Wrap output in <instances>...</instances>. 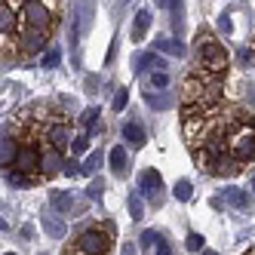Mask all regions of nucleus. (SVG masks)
Here are the masks:
<instances>
[{"label": "nucleus", "instance_id": "obj_1", "mask_svg": "<svg viewBox=\"0 0 255 255\" xmlns=\"http://www.w3.org/2000/svg\"><path fill=\"white\" fill-rule=\"evenodd\" d=\"M194 56L200 62V68H206L209 74H222L228 68V49L218 43V37L212 31H200L194 40Z\"/></svg>", "mask_w": 255, "mask_h": 255}, {"label": "nucleus", "instance_id": "obj_2", "mask_svg": "<svg viewBox=\"0 0 255 255\" xmlns=\"http://www.w3.org/2000/svg\"><path fill=\"white\" fill-rule=\"evenodd\" d=\"M228 151L234 160L240 163H252L255 160V126L243 123L240 132H234V138H228Z\"/></svg>", "mask_w": 255, "mask_h": 255}, {"label": "nucleus", "instance_id": "obj_3", "mask_svg": "<svg viewBox=\"0 0 255 255\" xmlns=\"http://www.w3.org/2000/svg\"><path fill=\"white\" fill-rule=\"evenodd\" d=\"M22 15H25V25L28 28H37V31H49V25H52V6H49V0H28Z\"/></svg>", "mask_w": 255, "mask_h": 255}, {"label": "nucleus", "instance_id": "obj_4", "mask_svg": "<svg viewBox=\"0 0 255 255\" xmlns=\"http://www.w3.org/2000/svg\"><path fill=\"white\" fill-rule=\"evenodd\" d=\"M77 249L86 255H105L111 249V234L108 231H83L77 240Z\"/></svg>", "mask_w": 255, "mask_h": 255}, {"label": "nucleus", "instance_id": "obj_5", "mask_svg": "<svg viewBox=\"0 0 255 255\" xmlns=\"http://www.w3.org/2000/svg\"><path fill=\"white\" fill-rule=\"evenodd\" d=\"M19 172H25V175H34L40 169V148H34V144H22L19 148V157H15V163H12Z\"/></svg>", "mask_w": 255, "mask_h": 255}, {"label": "nucleus", "instance_id": "obj_6", "mask_svg": "<svg viewBox=\"0 0 255 255\" xmlns=\"http://www.w3.org/2000/svg\"><path fill=\"white\" fill-rule=\"evenodd\" d=\"M141 191L148 194L151 203L160 206V200H163V178H160L157 169H144V172H141Z\"/></svg>", "mask_w": 255, "mask_h": 255}, {"label": "nucleus", "instance_id": "obj_7", "mask_svg": "<svg viewBox=\"0 0 255 255\" xmlns=\"http://www.w3.org/2000/svg\"><path fill=\"white\" fill-rule=\"evenodd\" d=\"M240 166H243V163H240V160H234L231 151H228V154L215 157V160L209 163V172H212V175H222V178H231V175L240 172Z\"/></svg>", "mask_w": 255, "mask_h": 255}, {"label": "nucleus", "instance_id": "obj_8", "mask_svg": "<svg viewBox=\"0 0 255 255\" xmlns=\"http://www.w3.org/2000/svg\"><path fill=\"white\" fill-rule=\"evenodd\" d=\"M68 138H71V129H68V123H62V120H52L49 126H46V144L49 148H65L68 144Z\"/></svg>", "mask_w": 255, "mask_h": 255}, {"label": "nucleus", "instance_id": "obj_9", "mask_svg": "<svg viewBox=\"0 0 255 255\" xmlns=\"http://www.w3.org/2000/svg\"><path fill=\"white\" fill-rule=\"evenodd\" d=\"M65 166V163H62V151L59 148H49V144H46V151H40V175H56L59 169Z\"/></svg>", "mask_w": 255, "mask_h": 255}, {"label": "nucleus", "instance_id": "obj_10", "mask_svg": "<svg viewBox=\"0 0 255 255\" xmlns=\"http://www.w3.org/2000/svg\"><path fill=\"white\" fill-rule=\"evenodd\" d=\"M46 37H49V31H37V28H28L25 31V37H22V49L31 52V56H37V52L46 49Z\"/></svg>", "mask_w": 255, "mask_h": 255}, {"label": "nucleus", "instance_id": "obj_11", "mask_svg": "<svg viewBox=\"0 0 255 255\" xmlns=\"http://www.w3.org/2000/svg\"><path fill=\"white\" fill-rule=\"evenodd\" d=\"M123 138L129 141L132 148H141V144L148 141V132H144V126H141L138 120H129V123L123 126Z\"/></svg>", "mask_w": 255, "mask_h": 255}, {"label": "nucleus", "instance_id": "obj_12", "mask_svg": "<svg viewBox=\"0 0 255 255\" xmlns=\"http://www.w3.org/2000/svg\"><path fill=\"white\" fill-rule=\"evenodd\" d=\"M154 49H163L166 56H175V59H181V56L188 52V49H185V43H181V40H175V37H157Z\"/></svg>", "mask_w": 255, "mask_h": 255}, {"label": "nucleus", "instance_id": "obj_13", "mask_svg": "<svg viewBox=\"0 0 255 255\" xmlns=\"http://www.w3.org/2000/svg\"><path fill=\"white\" fill-rule=\"evenodd\" d=\"M19 157V144L15 138H0V166H12Z\"/></svg>", "mask_w": 255, "mask_h": 255}, {"label": "nucleus", "instance_id": "obj_14", "mask_svg": "<svg viewBox=\"0 0 255 255\" xmlns=\"http://www.w3.org/2000/svg\"><path fill=\"white\" fill-rule=\"evenodd\" d=\"M108 160H111V169L120 175V172L126 169V163H129V154H126V148H123V144H117V148H111Z\"/></svg>", "mask_w": 255, "mask_h": 255}, {"label": "nucleus", "instance_id": "obj_15", "mask_svg": "<svg viewBox=\"0 0 255 255\" xmlns=\"http://www.w3.org/2000/svg\"><path fill=\"white\" fill-rule=\"evenodd\" d=\"M148 25H151V12L141 9V12L135 15V22H132V40H135V43L144 37V34H148Z\"/></svg>", "mask_w": 255, "mask_h": 255}, {"label": "nucleus", "instance_id": "obj_16", "mask_svg": "<svg viewBox=\"0 0 255 255\" xmlns=\"http://www.w3.org/2000/svg\"><path fill=\"white\" fill-rule=\"evenodd\" d=\"M15 31V9L0 3V34H12Z\"/></svg>", "mask_w": 255, "mask_h": 255}, {"label": "nucleus", "instance_id": "obj_17", "mask_svg": "<svg viewBox=\"0 0 255 255\" xmlns=\"http://www.w3.org/2000/svg\"><path fill=\"white\" fill-rule=\"evenodd\" d=\"M218 197H225L231 206H237V209H246L249 206V200H246V194L243 191H237V188H228V191H222Z\"/></svg>", "mask_w": 255, "mask_h": 255}, {"label": "nucleus", "instance_id": "obj_18", "mask_svg": "<svg viewBox=\"0 0 255 255\" xmlns=\"http://www.w3.org/2000/svg\"><path fill=\"white\" fill-rule=\"evenodd\" d=\"M49 203H52V209H59V212H68L74 200H71V194H68V191H52Z\"/></svg>", "mask_w": 255, "mask_h": 255}, {"label": "nucleus", "instance_id": "obj_19", "mask_svg": "<svg viewBox=\"0 0 255 255\" xmlns=\"http://www.w3.org/2000/svg\"><path fill=\"white\" fill-rule=\"evenodd\" d=\"M102 160H105V154H102V151H93V154H89V157H86V160L80 163V172H83V175L96 172V169L102 166Z\"/></svg>", "mask_w": 255, "mask_h": 255}, {"label": "nucleus", "instance_id": "obj_20", "mask_svg": "<svg viewBox=\"0 0 255 255\" xmlns=\"http://www.w3.org/2000/svg\"><path fill=\"white\" fill-rule=\"evenodd\" d=\"M163 62H160V56H157V52H144V56L135 62V71H138V74H141V71H148V68H160Z\"/></svg>", "mask_w": 255, "mask_h": 255}, {"label": "nucleus", "instance_id": "obj_21", "mask_svg": "<svg viewBox=\"0 0 255 255\" xmlns=\"http://www.w3.org/2000/svg\"><path fill=\"white\" fill-rule=\"evenodd\" d=\"M172 194H175V200H178V203H188V200H191V194H194V185L181 178L178 185H175V191H172Z\"/></svg>", "mask_w": 255, "mask_h": 255}, {"label": "nucleus", "instance_id": "obj_22", "mask_svg": "<svg viewBox=\"0 0 255 255\" xmlns=\"http://www.w3.org/2000/svg\"><path fill=\"white\" fill-rule=\"evenodd\" d=\"M6 181L9 185H15V188H28V185H34V175H25V172H6Z\"/></svg>", "mask_w": 255, "mask_h": 255}, {"label": "nucleus", "instance_id": "obj_23", "mask_svg": "<svg viewBox=\"0 0 255 255\" xmlns=\"http://www.w3.org/2000/svg\"><path fill=\"white\" fill-rule=\"evenodd\" d=\"M144 99H148V105L154 108V111H166V108L172 105L169 96H154V93H144Z\"/></svg>", "mask_w": 255, "mask_h": 255}, {"label": "nucleus", "instance_id": "obj_24", "mask_svg": "<svg viewBox=\"0 0 255 255\" xmlns=\"http://www.w3.org/2000/svg\"><path fill=\"white\" fill-rule=\"evenodd\" d=\"M151 86L154 89H166L169 86V74L163 68H154V74H151Z\"/></svg>", "mask_w": 255, "mask_h": 255}, {"label": "nucleus", "instance_id": "obj_25", "mask_svg": "<svg viewBox=\"0 0 255 255\" xmlns=\"http://www.w3.org/2000/svg\"><path fill=\"white\" fill-rule=\"evenodd\" d=\"M99 120V108H86L83 111V117H80V123H83V129H93V123Z\"/></svg>", "mask_w": 255, "mask_h": 255}, {"label": "nucleus", "instance_id": "obj_26", "mask_svg": "<svg viewBox=\"0 0 255 255\" xmlns=\"http://www.w3.org/2000/svg\"><path fill=\"white\" fill-rule=\"evenodd\" d=\"M43 228H46V234H49V237H65V225H62V222L56 225L52 218H43Z\"/></svg>", "mask_w": 255, "mask_h": 255}, {"label": "nucleus", "instance_id": "obj_27", "mask_svg": "<svg viewBox=\"0 0 255 255\" xmlns=\"http://www.w3.org/2000/svg\"><path fill=\"white\" fill-rule=\"evenodd\" d=\"M62 62V52L59 49H49V52H43V68H56Z\"/></svg>", "mask_w": 255, "mask_h": 255}, {"label": "nucleus", "instance_id": "obj_28", "mask_svg": "<svg viewBox=\"0 0 255 255\" xmlns=\"http://www.w3.org/2000/svg\"><path fill=\"white\" fill-rule=\"evenodd\" d=\"M129 215L135 218V222H141V215H144V209H141V200H138L135 194L129 197Z\"/></svg>", "mask_w": 255, "mask_h": 255}, {"label": "nucleus", "instance_id": "obj_29", "mask_svg": "<svg viewBox=\"0 0 255 255\" xmlns=\"http://www.w3.org/2000/svg\"><path fill=\"white\" fill-rule=\"evenodd\" d=\"M86 148H89V138H86V135H77L74 141H71V151H74V157H80Z\"/></svg>", "mask_w": 255, "mask_h": 255}, {"label": "nucleus", "instance_id": "obj_30", "mask_svg": "<svg viewBox=\"0 0 255 255\" xmlns=\"http://www.w3.org/2000/svg\"><path fill=\"white\" fill-rule=\"evenodd\" d=\"M126 102H129V93H126V89H117V96H114V111H123Z\"/></svg>", "mask_w": 255, "mask_h": 255}, {"label": "nucleus", "instance_id": "obj_31", "mask_svg": "<svg viewBox=\"0 0 255 255\" xmlns=\"http://www.w3.org/2000/svg\"><path fill=\"white\" fill-rule=\"evenodd\" d=\"M200 249H203V237H200V234H191V237H188V252H200Z\"/></svg>", "mask_w": 255, "mask_h": 255}, {"label": "nucleus", "instance_id": "obj_32", "mask_svg": "<svg viewBox=\"0 0 255 255\" xmlns=\"http://www.w3.org/2000/svg\"><path fill=\"white\" fill-rule=\"evenodd\" d=\"M62 169H65V175H80V163H74V160H68V163H65Z\"/></svg>", "mask_w": 255, "mask_h": 255}, {"label": "nucleus", "instance_id": "obj_33", "mask_svg": "<svg viewBox=\"0 0 255 255\" xmlns=\"http://www.w3.org/2000/svg\"><path fill=\"white\" fill-rule=\"evenodd\" d=\"M154 252H157V255H172V252H169V246H166V240H163V237H157V246H154Z\"/></svg>", "mask_w": 255, "mask_h": 255}, {"label": "nucleus", "instance_id": "obj_34", "mask_svg": "<svg viewBox=\"0 0 255 255\" xmlns=\"http://www.w3.org/2000/svg\"><path fill=\"white\" fill-rule=\"evenodd\" d=\"M141 243H144V246L157 243V234H154V231H144V234H141Z\"/></svg>", "mask_w": 255, "mask_h": 255}, {"label": "nucleus", "instance_id": "obj_35", "mask_svg": "<svg viewBox=\"0 0 255 255\" xmlns=\"http://www.w3.org/2000/svg\"><path fill=\"white\" fill-rule=\"evenodd\" d=\"M218 25H222V31H231V15L225 12V15H222V19H218Z\"/></svg>", "mask_w": 255, "mask_h": 255}, {"label": "nucleus", "instance_id": "obj_36", "mask_svg": "<svg viewBox=\"0 0 255 255\" xmlns=\"http://www.w3.org/2000/svg\"><path fill=\"white\" fill-rule=\"evenodd\" d=\"M123 255H138V252H135V246H132V243H126V246H123Z\"/></svg>", "mask_w": 255, "mask_h": 255}, {"label": "nucleus", "instance_id": "obj_37", "mask_svg": "<svg viewBox=\"0 0 255 255\" xmlns=\"http://www.w3.org/2000/svg\"><path fill=\"white\" fill-rule=\"evenodd\" d=\"M6 228H9V225H6V218H3V215H0V231H6Z\"/></svg>", "mask_w": 255, "mask_h": 255}, {"label": "nucleus", "instance_id": "obj_38", "mask_svg": "<svg viewBox=\"0 0 255 255\" xmlns=\"http://www.w3.org/2000/svg\"><path fill=\"white\" fill-rule=\"evenodd\" d=\"M203 255H218V252H212V249H206V252H203Z\"/></svg>", "mask_w": 255, "mask_h": 255}, {"label": "nucleus", "instance_id": "obj_39", "mask_svg": "<svg viewBox=\"0 0 255 255\" xmlns=\"http://www.w3.org/2000/svg\"><path fill=\"white\" fill-rule=\"evenodd\" d=\"M74 255H86V252H80V249H74Z\"/></svg>", "mask_w": 255, "mask_h": 255}, {"label": "nucleus", "instance_id": "obj_40", "mask_svg": "<svg viewBox=\"0 0 255 255\" xmlns=\"http://www.w3.org/2000/svg\"><path fill=\"white\" fill-rule=\"evenodd\" d=\"M252 191H255V175H252Z\"/></svg>", "mask_w": 255, "mask_h": 255}, {"label": "nucleus", "instance_id": "obj_41", "mask_svg": "<svg viewBox=\"0 0 255 255\" xmlns=\"http://www.w3.org/2000/svg\"><path fill=\"white\" fill-rule=\"evenodd\" d=\"M6 255H15V252H6Z\"/></svg>", "mask_w": 255, "mask_h": 255}, {"label": "nucleus", "instance_id": "obj_42", "mask_svg": "<svg viewBox=\"0 0 255 255\" xmlns=\"http://www.w3.org/2000/svg\"><path fill=\"white\" fill-rule=\"evenodd\" d=\"M22 3H28V0H22Z\"/></svg>", "mask_w": 255, "mask_h": 255}]
</instances>
